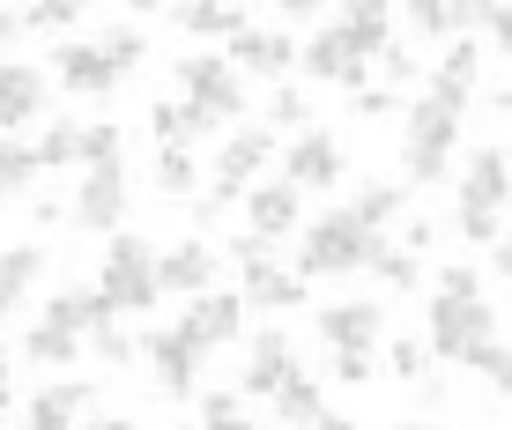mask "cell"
<instances>
[{"label":"cell","instance_id":"cell-1","mask_svg":"<svg viewBox=\"0 0 512 430\" xmlns=\"http://www.w3.org/2000/svg\"><path fill=\"white\" fill-rule=\"evenodd\" d=\"M372 245L379 230H364L349 208H320L305 215V230H297V282H349L372 267Z\"/></svg>","mask_w":512,"mask_h":430},{"label":"cell","instance_id":"cell-2","mask_svg":"<svg viewBox=\"0 0 512 430\" xmlns=\"http://www.w3.org/2000/svg\"><path fill=\"white\" fill-rule=\"evenodd\" d=\"M431 364H461V371H490L498 364V312L490 297H438L431 290V334H423Z\"/></svg>","mask_w":512,"mask_h":430},{"label":"cell","instance_id":"cell-3","mask_svg":"<svg viewBox=\"0 0 512 430\" xmlns=\"http://www.w3.org/2000/svg\"><path fill=\"white\" fill-rule=\"evenodd\" d=\"M461 119L468 112H453V104H438V97H416V104H401V186H438V178L453 171V156H461Z\"/></svg>","mask_w":512,"mask_h":430},{"label":"cell","instance_id":"cell-4","mask_svg":"<svg viewBox=\"0 0 512 430\" xmlns=\"http://www.w3.org/2000/svg\"><path fill=\"white\" fill-rule=\"evenodd\" d=\"M97 297L112 304V319H149L164 290H156V245L141 230H119L104 238V260H97Z\"/></svg>","mask_w":512,"mask_h":430},{"label":"cell","instance_id":"cell-5","mask_svg":"<svg viewBox=\"0 0 512 430\" xmlns=\"http://www.w3.org/2000/svg\"><path fill=\"white\" fill-rule=\"evenodd\" d=\"M179 89H186L193 112L216 119V127H231V119L253 112V104H245V75L223 52H179Z\"/></svg>","mask_w":512,"mask_h":430},{"label":"cell","instance_id":"cell-6","mask_svg":"<svg viewBox=\"0 0 512 430\" xmlns=\"http://www.w3.org/2000/svg\"><path fill=\"white\" fill-rule=\"evenodd\" d=\"M268 164H275V134L268 127H231L223 149H216V164H208V201H216V208L245 201V193L268 178Z\"/></svg>","mask_w":512,"mask_h":430},{"label":"cell","instance_id":"cell-7","mask_svg":"<svg viewBox=\"0 0 512 430\" xmlns=\"http://www.w3.org/2000/svg\"><path fill=\"white\" fill-rule=\"evenodd\" d=\"M127 201H134L127 164L82 171V178H75V201H67V223L90 230V238H119V230H127Z\"/></svg>","mask_w":512,"mask_h":430},{"label":"cell","instance_id":"cell-8","mask_svg":"<svg viewBox=\"0 0 512 430\" xmlns=\"http://www.w3.org/2000/svg\"><path fill=\"white\" fill-rule=\"evenodd\" d=\"M312 327H320V342L334 356H372V349H386V304L379 297H334L312 312Z\"/></svg>","mask_w":512,"mask_h":430},{"label":"cell","instance_id":"cell-9","mask_svg":"<svg viewBox=\"0 0 512 430\" xmlns=\"http://www.w3.org/2000/svg\"><path fill=\"white\" fill-rule=\"evenodd\" d=\"M141 356H149V371H156V386L171 393V401H193V386H201V364H208V349L193 342V334L171 319V327H149L141 334Z\"/></svg>","mask_w":512,"mask_h":430},{"label":"cell","instance_id":"cell-10","mask_svg":"<svg viewBox=\"0 0 512 430\" xmlns=\"http://www.w3.org/2000/svg\"><path fill=\"white\" fill-rule=\"evenodd\" d=\"M290 379H305L297 371V342L282 327H260V334H245V371H238V393L245 401H275Z\"/></svg>","mask_w":512,"mask_h":430},{"label":"cell","instance_id":"cell-11","mask_svg":"<svg viewBox=\"0 0 512 430\" xmlns=\"http://www.w3.org/2000/svg\"><path fill=\"white\" fill-rule=\"evenodd\" d=\"M342 171H349V149H342V134H327V127H305L282 149V178H290L297 193H334Z\"/></svg>","mask_w":512,"mask_h":430},{"label":"cell","instance_id":"cell-12","mask_svg":"<svg viewBox=\"0 0 512 430\" xmlns=\"http://www.w3.org/2000/svg\"><path fill=\"white\" fill-rule=\"evenodd\" d=\"M453 208H468V215H505L512 208V164H505V149H468L461 156Z\"/></svg>","mask_w":512,"mask_h":430},{"label":"cell","instance_id":"cell-13","mask_svg":"<svg viewBox=\"0 0 512 430\" xmlns=\"http://www.w3.org/2000/svg\"><path fill=\"white\" fill-rule=\"evenodd\" d=\"M245 230H253V238H268V245L297 238V230H305V193H297L282 171H268L253 193H245Z\"/></svg>","mask_w":512,"mask_h":430},{"label":"cell","instance_id":"cell-14","mask_svg":"<svg viewBox=\"0 0 512 430\" xmlns=\"http://www.w3.org/2000/svg\"><path fill=\"white\" fill-rule=\"evenodd\" d=\"M179 327L193 334V342H201L208 356L216 349H231V342H245V297L238 290H201V297H186V312H179Z\"/></svg>","mask_w":512,"mask_h":430},{"label":"cell","instance_id":"cell-15","mask_svg":"<svg viewBox=\"0 0 512 430\" xmlns=\"http://www.w3.org/2000/svg\"><path fill=\"white\" fill-rule=\"evenodd\" d=\"M216 282H223V260H216L208 238H179V245L156 253V290L164 297H201V290H216Z\"/></svg>","mask_w":512,"mask_h":430},{"label":"cell","instance_id":"cell-16","mask_svg":"<svg viewBox=\"0 0 512 430\" xmlns=\"http://www.w3.org/2000/svg\"><path fill=\"white\" fill-rule=\"evenodd\" d=\"M45 104H52L45 67H30V60H0V134H30V127L45 119Z\"/></svg>","mask_w":512,"mask_h":430},{"label":"cell","instance_id":"cell-17","mask_svg":"<svg viewBox=\"0 0 512 430\" xmlns=\"http://www.w3.org/2000/svg\"><path fill=\"white\" fill-rule=\"evenodd\" d=\"M90 408H97V386L90 379H45L23 401V430H75Z\"/></svg>","mask_w":512,"mask_h":430},{"label":"cell","instance_id":"cell-18","mask_svg":"<svg viewBox=\"0 0 512 430\" xmlns=\"http://www.w3.org/2000/svg\"><path fill=\"white\" fill-rule=\"evenodd\" d=\"M297 67H305L312 82H327V89H349V97L364 89V60L342 45V30H334V23H320L305 45H297Z\"/></svg>","mask_w":512,"mask_h":430},{"label":"cell","instance_id":"cell-19","mask_svg":"<svg viewBox=\"0 0 512 430\" xmlns=\"http://www.w3.org/2000/svg\"><path fill=\"white\" fill-rule=\"evenodd\" d=\"M52 82L67 89V97H112L119 89V75H112V60H104V52L90 45V38H67L60 52H52Z\"/></svg>","mask_w":512,"mask_h":430},{"label":"cell","instance_id":"cell-20","mask_svg":"<svg viewBox=\"0 0 512 430\" xmlns=\"http://www.w3.org/2000/svg\"><path fill=\"white\" fill-rule=\"evenodd\" d=\"M475 75H483V45H475V38H453V45H438V67H431V89H423V97L468 112V104H475Z\"/></svg>","mask_w":512,"mask_h":430},{"label":"cell","instance_id":"cell-21","mask_svg":"<svg viewBox=\"0 0 512 430\" xmlns=\"http://www.w3.org/2000/svg\"><path fill=\"white\" fill-rule=\"evenodd\" d=\"M223 60L238 67V75H260V82H290L297 67V45L282 38V30H245V38L223 45Z\"/></svg>","mask_w":512,"mask_h":430},{"label":"cell","instance_id":"cell-22","mask_svg":"<svg viewBox=\"0 0 512 430\" xmlns=\"http://www.w3.org/2000/svg\"><path fill=\"white\" fill-rule=\"evenodd\" d=\"M45 327H60V334H82V342H90L97 327H112V304L97 297V282H67V290H52L45 297Z\"/></svg>","mask_w":512,"mask_h":430},{"label":"cell","instance_id":"cell-23","mask_svg":"<svg viewBox=\"0 0 512 430\" xmlns=\"http://www.w3.org/2000/svg\"><path fill=\"white\" fill-rule=\"evenodd\" d=\"M238 297H245V312H297L305 282H297V267L260 260V267H238Z\"/></svg>","mask_w":512,"mask_h":430},{"label":"cell","instance_id":"cell-24","mask_svg":"<svg viewBox=\"0 0 512 430\" xmlns=\"http://www.w3.org/2000/svg\"><path fill=\"white\" fill-rule=\"evenodd\" d=\"M149 134H156V149H193V141H208V134H223V127H216V119H201L186 97H179V104L156 97V104H149Z\"/></svg>","mask_w":512,"mask_h":430},{"label":"cell","instance_id":"cell-25","mask_svg":"<svg viewBox=\"0 0 512 430\" xmlns=\"http://www.w3.org/2000/svg\"><path fill=\"white\" fill-rule=\"evenodd\" d=\"M342 208L357 215L364 230H379V238H386V223H401V208H409V186H401V178H364Z\"/></svg>","mask_w":512,"mask_h":430},{"label":"cell","instance_id":"cell-26","mask_svg":"<svg viewBox=\"0 0 512 430\" xmlns=\"http://www.w3.org/2000/svg\"><path fill=\"white\" fill-rule=\"evenodd\" d=\"M82 334H60V327H45V319H30V334H23V364H38V371H52V379H67V371L82 364Z\"/></svg>","mask_w":512,"mask_h":430},{"label":"cell","instance_id":"cell-27","mask_svg":"<svg viewBox=\"0 0 512 430\" xmlns=\"http://www.w3.org/2000/svg\"><path fill=\"white\" fill-rule=\"evenodd\" d=\"M334 30H342V45L357 52V60H379V52L394 45V15L372 8V0H364V8H342V15H334Z\"/></svg>","mask_w":512,"mask_h":430},{"label":"cell","instance_id":"cell-28","mask_svg":"<svg viewBox=\"0 0 512 430\" xmlns=\"http://www.w3.org/2000/svg\"><path fill=\"white\" fill-rule=\"evenodd\" d=\"M149 186L164 193V201H193V193L208 186V164L193 149H156V164H149Z\"/></svg>","mask_w":512,"mask_h":430},{"label":"cell","instance_id":"cell-29","mask_svg":"<svg viewBox=\"0 0 512 430\" xmlns=\"http://www.w3.org/2000/svg\"><path fill=\"white\" fill-rule=\"evenodd\" d=\"M38 282H45V245H8L0 253V312H15Z\"/></svg>","mask_w":512,"mask_h":430},{"label":"cell","instance_id":"cell-30","mask_svg":"<svg viewBox=\"0 0 512 430\" xmlns=\"http://www.w3.org/2000/svg\"><path fill=\"white\" fill-rule=\"evenodd\" d=\"M38 149V171H82V119H45V134L30 141Z\"/></svg>","mask_w":512,"mask_h":430},{"label":"cell","instance_id":"cell-31","mask_svg":"<svg viewBox=\"0 0 512 430\" xmlns=\"http://www.w3.org/2000/svg\"><path fill=\"white\" fill-rule=\"evenodd\" d=\"M268 416H275V430H312V423L327 416V393L312 386V379H290V386L268 401Z\"/></svg>","mask_w":512,"mask_h":430},{"label":"cell","instance_id":"cell-32","mask_svg":"<svg viewBox=\"0 0 512 430\" xmlns=\"http://www.w3.org/2000/svg\"><path fill=\"white\" fill-rule=\"evenodd\" d=\"M364 275L386 282V290H423V260L409 253V245H394V238L372 245V267H364Z\"/></svg>","mask_w":512,"mask_h":430},{"label":"cell","instance_id":"cell-33","mask_svg":"<svg viewBox=\"0 0 512 430\" xmlns=\"http://www.w3.org/2000/svg\"><path fill=\"white\" fill-rule=\"evenodd\" d=\"M38 149H30V134H0V193H8V201H15V193H30V186H38Z\"/></svg>","mask_w":512,"mask_h":430},{"label":"cell","instance_id":"cell-34","mask_svg":"<svg viewBox=\"0 0 512 430\" xmlns=\"http://www.w3.org/2000/svg\"><path fill=\"white\" fill-rule=\"evenodd\" d=\"M171 23L193 30V38H223V45H231V38L253 30V15H245V8H171Z\"/></svg>","mask_w":512,"mask_h":430},{"label":"cell","instance_id":"cell-35","mask_svg":"<svg viewBox=\"0 0 512 430\" xmlns=\"http://www.w3.org/2000/svg\"><path fill=\"white\" fill-rule=\"evenodd\" d=\"M260 127H268V134H305L312 127V104H305V89H290V82H275L268 89V104H260Z\"/></svg>","mask_w":512,"mask_h":430},{"label":"cell","instance_id":"cell-36","mask_svg":"<svg viewBox=\"0 0 512 430\" xmlns=\"http://www.w3.org/2000/svg\"><path fill=\"white\" fill-rule=\"evenodd\" d=\"M104 164H127V134H119V119H82V171Z\"/></svg>","mask_w":512,"mask_h":430},{"label":"cell","instance_id":"cell-37","mask_svg":"<svg viewBox=\"0 0 512 430\" xmlns=\"http://www.w3.org/2000/svg\"><path fill=\"white\" fill-rule=\"evenodd\" d=\"M475 15H483V8H409V30H423V38H468V30H475Z\"/></svg>","mask_w":512,"mask_h":430},{"label":"cell","instance_id":"cell-38","mask_svg":"<svg viewBox=\"0 0 512 430\" xmlns=\"http://www.w3.org/2000/svg\"><path fill=\"white\" fill-rule=\"evenodd\" d=\"M82 349H90V356H97L104 371H127L134 356H141V342H134L127 327H119V319H112V327H97V334H90V342H82Z\"/></svg>","mask_w":512,"mask_h":430},{"label":"cell","instance_id":"cell-39","mask_svg":"<svg viewBox=\"0 0 512 430\" xmlns=\"http://www.w3.org/2000/svg\"><path fill=\"white\" fill-rule=\"evenodd\" d=\"M201 430H275V423L245 416V393H208L201 401Z\"/></svg>","mask_w":512,"mask_h":430},{"label":"cell","instance_id":"cell-40","mask_svg":"<svg viewBox=\"0 0 512 430\" xmlns=\"http://www.w3.org/2000/svg\"><path fill=\"white\" fill-rule=\"evenodd\" d=\"M97 52H104V60H112V75L127 82L134 67L149 60V38H141V30H104V38H97Z\"/></svg>","mask_w":512,"mask_h":430},{"label":"cell","instance_id":"cell-41","mask_svg":"<svg viewBox=\"0 0 512 430\" xmlns=\"http://www.w3.org/2000/svg\"><path fill=\"white\" fill-rule=\"evenodd\" d=\"M386 371H394L401 386H416L423 371H431V349H423V342H409V334H401V342H386Z\"/></svg>","mask_w":512,"mask_h":430},{"label":"cell","instance_id":"cell-42","mask_svg":"<svg viewBox=\"0 0 512 430\" xmlns=\"http://www.w3.org/2000/svg\"><path fill=\"white\" fill-rule=\"evenodd\" d=\"M438 297H483V267H468V260H453V267H438V282H431Z\"/></svg>","mask_w":512,"mask_h":430},{"label":"cell","instance_id":"cell-43","mask_svg":"<svg viewBox=\"0 0 512 430\" xmlns=\"http://www.w3.org/2000/svg\"><path fill=\"white\" fill-rule=\"evenodd\" d=\"M453 230H461L468 245H498V238H505V215H468V208H453Z\"/></svg>","mask_w":512,"mask_h":430},{"label":"cell","instance_id":"cell-44","mask_svg":"<svg viewBox=\"0 0 512 430\" xmlns=\"http://www.w3.org/2000/svg\"><path fill=\"white\" fill-rule=\"evenodd\" d=\"M82 8H67V0H45V8H23V30H75Z\"/></svg>","mask_w":512,"mask_h":430},{"label":"cell","instance_id":"cell-45","mask_svg":"<svg viewBox=\"0 0 512 430\" xmlns=\"http://www.w3.org/2000/svg\"><path fill=\"white\" fill-rule=\"evenodd\" d=\"M379 75H386V89H416V82H423V67H416L401 45H386V52H379Z\"/></svg>","mask_w":512,"mask_h":430},{"label":"cell","instance_id":"cell-46","mask_svg":"<svg viewBox=\"0 0 512 430\" xmlns=\"http://www.w3.org/2000/svg\"><path fill=\"white\" fill-rule=\"evenodd\" d=\"M372 371H379V356H334V349H327V379H342V386H372Z\"/></svg>","mask_w":512,"mask_h":430},{"label":"cell","instance_id":"cell-47","mask_svg":"<svg viewBox=\"0 0 512 430\" xmlns=\"http://www.w3.org/2000/svg\"><path fill=\"white\" fill-rule=\"evenodd\" d=\"M223 253H231L238 267H260V260H282V245H268V238H253V230H238V238L223 245Z\"/></svg>","mask_w":512,"mask_h":430},{"label":"cell","instance_id":"cell-48","mask_svg":"<svg viewBox=\"0 0 512 430\" xmlns=\"http://www.w3.org/2000/svg\"><path fill=\"white\" fill-rule=\"evenodd\" d=\"M475 30L490 38V52H505V60H512V8H483V15H475Z\"/></svg>","mask_w":512,"mask_h":430},{"label":"cell","instance_id":"cell-49","mask_svg":"<svg viewBox=\"0 0 512 430\" xmlns=\"http://www.w3.org/2000/svg\"><path fill=\"white\" fill-rule=\"evenodd\" d=\"M349 104H357V119H386V112H394V89H372V82H364Z\"/></svg>","mask_w":512,"mask_h":430},{"label":"cell","instance_id":"cell-50","mask_svg":"<svg viewBox=\"0 0 512 430\" xmlns=\"http://www.w3.org/2000/svg\"><path fill=\"white\" fill-rule=\"evenodd\" d=\"M431 238H438V223H423V215H416V223H409V230H401V245H409V253H416V260H423V245H431Z\"/></svg>","mask_w":512,"mask_h":430},{"label":"cell","instance_id":"cell-51","mask_svg":"<svg viewBox=\"0 0 512 430\" xmlns=\"http://www.w3.org/2000/svg\"><path fill=\"white\" fill-rule=\"evenodd\" d=\"M75 430H141V423H127V416H104V408H90V416H82Z\"/></svg>","mask_w":512,"mask_h":430},{"label":"cell","instance_id":"cell-52","mask_svg":"<svg viewBox=\"0 0 512 430\" xmlns=\"http://www.w3.org/2000/svg\"><path fill=\"white\" fill-rule=\"evenodd\" d=\"M30 215H38V230H45V223H60V215H67V201H52V193H38V201H30Z\"/></svg>","mask_w":512,"mask_h":430},{"label":"cell","instance_id":"cell-53","mask_svg":"<svg viewBox=\"0 0 512 430\" xmlns=\"http://www.w3.org/2000/svg\"><path fill=\"white\" fill-rule=\"evenodd\" d=\"M483 379H490V386H498V393H512V349H498V364H490V371H483Z\"/></svg>","mask_w":512,"mask_h":430},{"label":"cell","instance_id":"cell-54","mask_svg":"<svg viewBox=\"0 0 512 430\" xmlns=\"http://www.w3.org/2000/svg\"><path fill=\"white\" fill-rule=\"evenodd\" d=\"M490 267H498V275L512 282V230H505V238H498V245H490Z\"/></svg>","mask_w":512,"mask_h":430},{"label":"cell","instance_id":"cell-55","mask_svg":"<svg viewBox=\"0 0 512 430\" xmlns=\"http://www.w3.org/2000/svg\"><path fill=\"white\" fill-rule=\"evenodd\" d=\"M15 30H23V15H8V8H0V60H8V45H15Z\"/></svg>","mask_w":512,"mask_h":430},{"label":"cell","instance_id":"cell-56","mask_svg":"<svg viewBox=\"0 0 512 430\" xmlns=\"http://www.w3.org/2000/svg\"><path fill=\"white\" fill-rule=\"evenodd\" d=\"M15 408V364H0V416Z\"/></svg>","mask_w":512,"mask_h":430},{"label":"cell","instance_id":"cell-57","mask_svg":"<svg viewBox=\"0 0 512 430\" xmlns=\"http://www.w3.org/2000/svg\"><path fill=\"white\" fill-rule=\"evenodd\" d=\"M483 104H490V112H512V82H498V89H490Z\"/></svg>","mask_w":512,"mask_h":430},{"label":"cell","instance_id":"cell-58","mask_svg":"<svg viewBox=\"0 0 512 430\" xmlns=\"http://www.w3.org/2000/svg\"><path fill=\"white\" fill-rule=\"evenodd\" d=\"M312 430H357V423H349V416H342V408H327V416H320V423H312Z\"/></svg>","mask_w":512,"mask_h":430},{"label":"cell","instance_id":"cell-59","mask_svg":"<svg viewBox=\"0 0 512 430\" xmlns=\"http://www.w3.org/2000/svg\"><path fill=\"white\" fill-rule=\"evenodd\" d=\"M0 364H8V312H0Z\"/></svg>","mask_w":512,"mask_h":430},{"label":"cell","instance_id":"cell-60","mask_svg":"<svg viewBox=\"0 0 512 430\" xmlns=\"http://www.w3.org/2000/svg\"><path fill=\"white\" fill-rule=\"evenodd\" d=\"M394 430H438V423H394Z\"/></svg>","mask_w":512,"mask_h":430},{"label":"cell","instance_id":"cell-61","mask_svg":"<svg viewBox=\"0 0 512 430\" xmlns=\"http://www.w3.org/2000/svg\"><path fill=\"white\" fill-rule=\"evenodd\" d=\"M0 215H8V193H0Z\"/></svg>","mask_w":512,"mask_h":430},{"label":"cell","instance_id":"cell-62","mask_svg":"<svg viewBox=\"0 0 512 430\" xmlns=\"http://www.w3.org/2000/svg\"><path fill=\"white\" fill-rule=\"evenodd\" d=\"M505 164H512V141H505Z\"/></svg>","mask_w":512,"mask_h":430},{"label":"cell","instance_id":"cell-63","mask_svg":"<svg viewBox=\"0 0 512 430\" xmlns=\"http://www.w3.org/2000/svg\"><path fill=\"white\" fill-rule=\"evenodd\" d=\"M186 430H201V423H186Z\"/></svg>","mask_w":512,"mask_h":430}]
</instances>
